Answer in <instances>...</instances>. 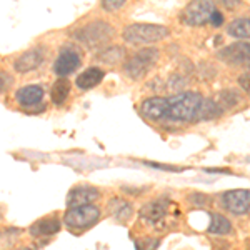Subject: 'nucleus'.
<instances>
[{
    "instance_id": "nucleus-28",
    "label": "nucleus",
    "mask_w": 250,
    "mask_h": 250,
    "mask_svg": "<svg viewBox=\"0 0 250 250\" xmlns=\"http://www.w3.org/2000/svg\"><path fill=\"white\" fill-rule=\"evenodd\" d=\"M14 85V77L5 70H0V95L5 94L9 88Z\"/></svg>"
},
{
    "instance_id": "nucleus-32",
    "label": "nucleus",
    "mask_w": 250,
    "mask_h": 250,
    "mask_svg": "<svg viewBox=\"0 0 250 250\" xmlns=\"http://www.w3.org/2000/svg\"><path fill=\"white\" fill-rule=\"evenodd\" d=\"M208 23H212L213 27H220L222 23H224V15H222V12L215 10L213 14L210 15V20H208Z\"/></svg>"
},
{
    "instance_id": "nucleus-13",
    "label": "nucleus",
    "mask_w": 250,
    "mask_h": 250,
    "mask_svg": "<svg viewBox=\"0 0 250 250\" xmlns=\"http://www.w3.org/2000/svg\"><path fill=\"white\" fill-rule=\"evenodd\" d=\"M167 97H150L140 104V114L152 122H160L167 117Z\"/></svg>"
},
{
    "instance_id": "nucleus-35",
    "label": "nucleus",
    "mask_w": 250,
    "mask_h": 250,
    "mask_svg": "<svg viewBox=\"0 0 250 250\" xmlns=\"http://www.w3.org/2000/svg\"><path fill=\"white\" fill-rule=\"evenodd\" d=\"M224 250H225V249H224Z\"/></svg>"
},
{
    "instance_id": "nucleus-20",
    "label": "nucleus",
    "mask_w": 250,
    "mask_h": 250,
    "mask_svg": "<svg viewBox=\"0 0 250 250\" xmlns=\"http://www.w3.org/2000/svg\"><path fill=\"white\" fill-rule=\"evenodd\" d=\"M68 95H70V82L67 79H59L57 82L52 85L50 90V100L54 105H63L67 102Z\"/></svg>"
},
{
    "instance_id": "nucleus-3",
    "label": "nucleus",
    "mask_w": 250,
    "mask_h": 250,
    "mask_svg": "<svg viewBox=\"0 0 250 250\" xmlns=\"http://www.w3.org/2000/svg\"><path fill=\"white\" fill-rule=\"evenodd\" d=\"M170 30L164 25L157 23H130L122 32L125 42L134 43V45H145V43H155L167 39Z\"/></svg>"
},
{
    "instance_id": "nucleus-14",
    "label": "nucleus",
    "mask_w": 250,
    "mask_h": 250,
    "mask_svg": "<svg viewBox=\"0 0 250 250\" xmlns=\"http://www.w3.org/2000/svg\"><path fill=\"white\" fill-rule=\"evenodd\" d=\"M217 55H219L220 60H224L227 63H233V65L250 62V43L235 42L232 45L224 47Z\"/></svg>"
},
{
    "instance_id": "nucleus-21",
    "label": "nucleus",
    "mask_w": 250,
    "mask_h": 250,
    "mask_svg": "<svg viewBox=\"0 0 250 250\" xmlns=\"http://www.w3.org/2000/svg\"><path fill=\"white\" fill-rule=\"evenodd\" d=\"M227 34L233 39H250V19L249 17H240L235 19L233 22L229 23Z\"/></svg>"
},
{
    "instance_id": "nucleus-26",
    "label": "nucleus",
    "mask_w": 250,
    "mask_h": 250,
    "mask_svg": "<svg viewBox=\"0 0 250 250\" xmlns=\"http://www.w3.org/2000/svg\"><path fill=\"white\" fill-rule=\"evenodd\" d=\"M184 85H185V79L182 75H173V77H170V80H168L167 88L172 90L173 94H179V92H184Z\"/></svg>"
},
{
    "instance_id": "nucleus-25",
    "label": "nucleus",
    "mask_w": 250,
    "mask_h": 250,
    "mask_svg": "<svg viewBox=\"0 0 250 250\" xmlns=\"http://www.w3.org/2000/svg\"><path fill=\"white\" fill-rule=\"evenodd\" d=\"M188 200H190L192 205H195V207H207L208 204H210V197L205 195V193H200V192H193L188 195Z\"/></svg>"
},
{
    "instance_id": "nucleus-22",
    "label": "nucleus",
    "mask_w": 250,
    "mask_h": 250,
    "mask_svg": "<svg viewBox=\"0 0 250 250\" xmlns=\"http://www.w3.org/2000/svg\"><path fill=\"white\" fill-rule=\"evenodd\" d=\"M222 114H224V108L220 107L217 99H204L197 120H213L219 119Z\"/></svg>"
},
{
    "instance_id": "nucleus-30",
    "label": "nucleus",
    "mask_w": 250,
    "mask_h": 250,
    "mask_svg": "<svg viewBox=\"0 0 250 250\" xmlns=\"http://www.w3.org/2000/svg\"><path fill=\"white\" fill-rule=\"evenodd\" d=\"M239 85L242 90H245L250 95V72H245L239 77Z\"/></svg>"
},
{
    "instance_id": "nucleus-7",
    "label": "nucleus",
    "mask_w": 250,
    "mask_h": 250,
    "mask_svg": "<svg viewBox=\"0 0 250 250\" xmlns=\"http://www.w3.org/2000/svg\"><path fill=\"white\" fill-rule=\"evenodd\" d=\"M80 63H82V52L72 43H67L65 47H62L60 54L55 59L52 70L59 79H67L68 75H72L77 70Z\"/></svg>"
},
{
    "instance_id": "nucleus-18",
    "label": "nucleus",
    "mask_w": 250,
    "mask_h": 250,
    "mask_svg": "<svg viewBox=\"0 0 250 250\" xmlns=\"http://www.w3.org/2000/svg\"><path fill=\"white\" fill-rule=\"evenodd\" d=\"M108 210H110L112 217H114L117 222H122V224L128 222L132 219V215H134V207H132V204L120 199V197L110 199V202H108Z\"/></svg>"
},
{
    "instance_id": "nucleus-29",
    "label": "nucleus",
    "mask_w": 250,
    "mask_h": 250,
    "mask_svg": "<svg viewBox=\"0 0 250 250\" xmlns=\"http://www.w3.org/2000/svg\"><path fill=\"white\" fill-rule=\"evenodd\" d=\"M127 0H100V7L107 12H115L119 9H122Z\"/></svg>"
},
{
    "instance_id": "nucleus-27",
    "label": "nucleus",
    "mask_w": 250,
    "mask_h": 250,
    "mask_svg": "<svg viewBox=\"0 0 250 250\" xmlns=\"http://www.w3.org/2000/svg\"><path fill=\"white\" fill-rule=\"evenodd\" d=\"M147 167L152 168H159V170H165V172H184V167H175V165H168V164H157V162H150V160H144L142 162Z\"/></svg>"
},
{
    "instance_id": "nucleus-4",
    "label": "nucleus",
    "mask_w": 250,
    "mask_h": 250,
    "mask_svg": "<svg viewBox=\"0 0 250 250\" xmlns=\"http://www.w3.org/2000/svg\"><path fill=\"white\" fill-rule=\"evenodd\" d=\"M159 57H160V52L157 48L154 47L142 48V50H139L137 54L132 55L130 59L125 60L124 74L132 80L144 79L152 70V67L157 63Z\"/></svg>"
},
{
    "instance_id": "nucleus-17",
    "label": "nucleus",
    "mask_w": 250,
    "mask_h": 250,
    "mask_svg": "<svg viewBox=\"0 0 250 250\" xmlns=\"http://www.w3.org/2000/svg\"><path fill=\"white\" fill-rule=\"evenodd\" d=\"M125 55H127V52H125V48L122 45H105L104 48H100V50H97L95 59L97 62L112 67L122 62Z\"/></svg>"
},
{
    "instance_id": "nucleus-34",
    "label": "nucleus",
    "mask_w": 250,
    "mask_h": 250,
    "mask_svg": "<svg viewBox=\"0 0 250 250\" xmlns=\"http://www.w3.org/2000/svg\"><path fill=\"white\" fill-rule=\"evenodd\" d=\"M15 250H32V249H29V247H20V249H15Z\"/></svg>"
},
{
    "instance_id": "nucleus-12",
    "label": "nucleus",
    "mask_w": 250,
    "mask_h": 250,
    "mask_svg": "<svg viewBox=\"0 0 250 250\" xmlns=\"http://www.w3.org/2000/svg\"><path fill=\"white\" fill-rule=\"evenodd\" d=\"M100 192L99 188L92 187V185H77L74 187L67 195V207H80V205H88L99 200Z\"/></svg>"
},
{
    "instance_id": "nucleus-6",
    "label": "nucleus",
    "mask_w": 250,
    "mask_h": 250,
    "mask_svg": "<svg viewBox=\"0 0 250 250\" xmlns=\"http://www.w3.org/2000/svg\"><path fill=\"white\" fill-rule=\"evenodd\" d=\"M217 10L213 0H192L185 9L180 12V22L190 27H200L208 23L210 15Z\"/></svg>"
},
{
    "instance_id": "nucleus-10",
    "label": "nucleus",
    "mask_w": 250,
    "mask_h": 250,
    "mask_svg": "<svg viewBox=\"0 0 250 250\" xmlns=\"http://www.w3.org/2000/svg\"><path fill=\"white\" fill-rule=\"evenodd\" d=\"M168 205H170V200L167 197H160V199H155L152 202H147L142 205L139 215L140 219L147 224H159L162 222L168 213Z\"/></svg>"
},
{
    "instance_id": "nucleus-19",
    "label": "nucleus",
    "mask_w": 250,
    "mask_h": 250,
    "mask_svg": "<svg viewBox=\"0 0 250 250\" xmlns=\"http://www.w3.org/2000/svg\"><path fill=\"white\" fill-rule=\"evenodd\" d=\"M207 232L212 233V235H229V233H232V224L225 215L212 212L210 213V225H208Z\"/></svg>"
},
{
    "instance_id": "nucleus-8",
    "label": "nucleus",
    "mask_w": 250,
    "mask_h": 250,
    "mask_svg": "<svg viewBox=\"0 0 250 250\" xmlns=\"http://www.w3.org/2000/svg\"><path fill=\"white\" fill-rule=\"evenodd\" d=\"M222 207L233 215H245L250 212V190L247 188H235L227 190L220 197Z\"/></svg>"
},
{
    "instance_id": "nucleus-15",
    "label": "nucleus",
    "mask_w": 250,
    "mask_h": 250,
    "mask_svg": "<svg viewBox=\"0 0 250 250\" xmlns=\"http://www.w3.org/2000/svg\"><path fill=\"white\" fill-rule=\"evenodd\" d=\"M59 232H60V220L55 215L43 217V219L34 222L29 229V233L32 237H35V239L37 237H50Z\"/></svg>"
},
{
    "instance_id": "nucleus-5",
    "label": "nucleus",
    "mask_w": 250,
    "mask_h": 250,
    "mask_svg": "<svg viewBox=\"0 0 250 250\" xmlns=\"http://www.w3.org/2000/svg\"><path fill=\"white\" fill-rule=\"evenodd\" d=\"M100 219V208L94 204L72 207L63 213V224L70 230H85L95 225Z\"/></svg>"
},
{
    "instance_id": "nucleus-2",
    "label": "nucleus",
    "mask_w": 250,
    "mask_h": 250,
    "mask_svg": "<svg viewBox=\"0 0 250 250\" xmlns=\"http://www.w3.org/2000/svg\"><path fill=\"white\" fill-rule=\"evenodd\" d=\"M115 30L110 23L104 22V20H92L85 25L79 27L77 30L72 34L80 45L90 48V50H100L114 39Z\"/></svg>"
},
{
    "instance_id": "nucleus-1",
    "label": "nucleus",
    "mask_w": 250,
    "mask_h": 250,
    "mask_svg": "<svg viewBox=\"0 0 250 250\" xmlns=\"http://www.w3.org/2000/svg\"><path fill=\"white\" fill-rule=\"evenodd\" d=\"M204 97L195 90H184L167 97V117L170 122H195L202 107Z\"/></svg>"
},
{
    "instance_id": "nucleus-11",
    "label": "nucleus",
    "mask_w": 250,
    "mask_h": 250,
    "mask_svg": "<svg viewBox=\"0 0 250 250\" xmlns=\"http://www.w3.org/2000/svg\"><path fill=\"white\" fill-rule=\"evenodd\" d=\"M43 95H45V90L42 85L30 83V85L20 87L15 92V102L22 108H34L43 102Z\"/></svg>"
},
{
    "instance_id": "nucleus-23",
    "label": "nucleus",
    "mask_w": 250,
    "mask_h": 250,
    "mask_svg": "<svg viewBox=\"0 0 250 250\" xmlns=\"http://www.w3.org/2000/svg\"><path fill=\"white\" fill-rule=\"evenodd\" d=\"M217 102L220 104V107L224 108V112L230 110V108L237 107L242 102V95L239 90L235 88H227V90H222L219 97H217Z\"/></svg>"
},
{
    "instance_id": "nucleus-9",
    "label": "nucleus",
    "mask_w": 250,
    "mask_h": 250,
    "mask_svg": "<svg viewBox=\"0 0 250 250\" xmlns=\"http://www.w3.org/2000/svg\"><path fill=\"white\" fill-rule=\"evenodd\" d=\"M47 59V50L45 47L39 45L34 48H29L27 52H23L20 57L14 62V68L19 74H27V72L37 70V68L45 62Z\"/></svg>"
},
{
    "instance_id": "nucleus-16",
    "label": "nucleus",
    "mask_w": 250,
    "mask_h": 250,
    "mask_svg": "<svg viewBox=\"0 0 250 250\" xmlns=\"http://www.w3.org/2000/svg\"><path fill=\"white\" fill-rule=\"evenodd\" d=\"M105 77V72L99 67H87L83 72H80V75L75 79V85L79 90H90L99 85Z\"/></svg>"
},
{
    "instance_id": "nucleus-31",
    "label": "nucleus",
    "mask_w": 250,
    "mask_h": 250,
    "mask_svg": "<svg viewBox=\"0 0 250 250\" xmlns=\"http://www.w3.org/2000/svg\"><path fill=\"white\" fill-rule=\"evenodd\" d=\"M220 5H224L227 10H235L242 7V0H219Z\"/></svg>"
},
{
    "instance_id": "nucleus-33",
    "label": "nucleus",
    "mask_w": 250,
    "mask_h": 250,
    "mask_svg": "<svg viewBox=\"0 0 250 250\" xmlns=\"http://www.w3.org/2000/svg\"><path fill=\"white\" fill-rule=\"evenodd\" d=\"M207 173H232L229 168H205Z\"/></svg>"
},
{
    "instance_id": "nucleus-24",
    "label": "nucleus",
    "mask_w": 250,
    "mask_h": 250,
    "mask_svg": "<svg viewBox=\"0 0 250 250\" xmlns=\"http://www.w3.org/2000/svg\"><path fill=\"white\" fill-rule=\"evenodd\" d=\"M134 244L137 250H157L160 245V239H157V237H144V239H137Z\"/></svg>"
}]
</instances>
